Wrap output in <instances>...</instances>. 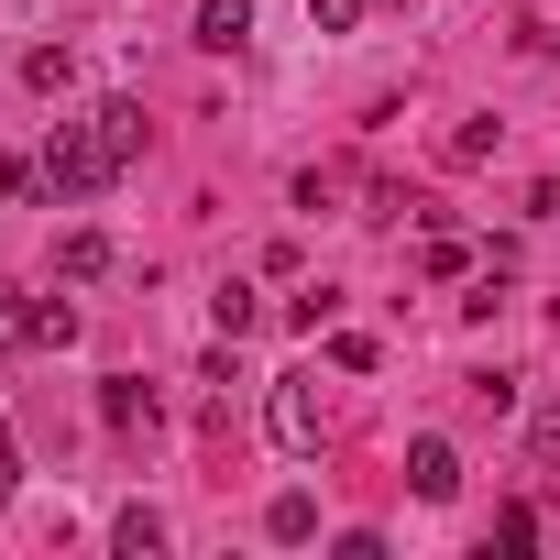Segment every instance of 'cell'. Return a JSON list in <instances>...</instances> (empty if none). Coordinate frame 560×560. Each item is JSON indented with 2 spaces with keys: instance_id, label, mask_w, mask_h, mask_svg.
Listing matches in <instances>:
<instances>
[{
  "instance_id": "6da1fadb",
  "label": "cell",
  "mask_w": 560,
  "mask_h": 560,
  "mask_svg": "<svg viewBox=\"0 0 560 560\" xmlns=\"http://www.w3.org/2000/svg\"><path fill=\"white\" fill-rule=\"evenodd\" d=\"M121 176V154L100 143V121H56V143H45V187L56 198H100Z\"/></svg>"
},
{
  "instance_id": "7a4b0ae2",
  "label": "cell",
  "mask_w": 560,
  "mask_h": 560,
  "mask_svg": "<svg viewBox=\"0 0 560 560\" xmlns=\"http://www.w3.org/2000/svg\"><path fill=\"white\" fill-rule=\"evenodd\" d=\"M264 429H275V451H287V462H319V440H330L319 374H275V385H264Z\"/></svg>"
},
{
  "instance_id": "3957f363",
  "label": "cell",
  "mask_w": 560,
  "mask_h": 560,
  "mask_svg": "<svg viewBox=\"0 0 560 560\" xmlns=\"http://www.w3.org/2000/svg\"><path fill=\"white\" fill-rule=\"evenodd\" d=\"M407 483H418V505H451V494H462V451H451V440H418V451H407Z\"/></svg>"
},
{
  "instance_id": "277c9868",
  "label": "cell",
  "mask_w": 560,
  "mask_h": 560,
  "mask_svg": "<svg viewBox=\"0 0 560 560\" xmlns=\"http://www.w3.org/2000/svg\"><path fill=\"white\" fill-rule=\"evenodd\" d=\"M198 45L209 56H242L253 45V0H198Z\"/></svg>"
},
{
  "instance_id": "5b68a950",
  "label": "cell",
  "mask_w": 560,
  "mask_h": 560,
  "mask_svg": "<svg viewBox=\"0 0 560 560\" xmlns=\"http://www.w3.org/2000/svg\"><path fill=\"white\" fill-rule=\"evenodd\" d=\"M56 275H67V287H100V275H110V231H89V220H78V231L56 242Z\"/></svg>"
},
{
  "instance_id": "8992f818",
  "label": "cell",
  "mask_w": 560,
  "mask_h": 560,
  "mask_svg": "<svg viewBox=\"0 0 560 560\" xmlns=\"http://www.w3.org/2000/svg\"><path fill=\"white\" fill-rule=\"evenodd\" d=\"M264 538H275V549H308V538H319V505H308V494L287 483V494L264 505Z\"/></svg>"
},
{
  "instance_id": "52a82bcc",
  "label": "cell",
  "mask_w": 560,
  "mask_h": 560,
  "mask_svg": "<svg viewBox=\"0 0 560 560\" xmlns=\"http://www.w3.org/2000/svg\"><path fill=\"white\" fill-rule=\"evenodd\" d=\"M23 341L67 352V341H78V308H67V298H23Z\"/></svg>"
},
{
  "instance_id": "ba28073f",
  "label": "cell",
  "mask_w": 560,
  "mask_h": 560,
  "mask_svg": "<svg viewBox=\"0 0 560 560\" xmlns=\"http://www.w3.org/2000/svg\"><path fill=\"white\" fill-rule=\"evenodd\" d=\"M100 418H110V429L132 440V429H154V396H143L132 374H110V385H100Z\"/></svg>"
},
{
  "instance_id": "9c48e42d",
  "label": "cell",
  "mask_w": 560,
  "mask_h": 560,
  "mask_svg": "<svg viewBox=\"0 0 560 560\" xmlns=\"http://www.w3.org/2000/svg\"><path fill=\"white\" fill-rule=\"evenodd\" d=\"M110 549H121V560H154V549H165V516H154V505H121V516H110Z\"/></svg>"
},
{
  "instance_id": "30bf717a",
  "label": "cell",
  "mask_w": 560,
  "mask_h": 560,
  "mask_svg": "<svg viewBox=\"0 0 560 560\" xmlns=\"http://www.w3.org/2000/svg\"><path fill=\"white\" fill-rule=\"evenodd\" d=\"M23 89L67 100V89H78V56H67V45H34V56H23Z\"/></svg>"
},
{
  "instance_id": "8fae6325",
  "label": "cell",
  "mask_w": 560,
  "mask_h": 560,
  "mask_svg": "<svg viewBox=\"0 0 560 560\" xmlns=\"http://www.w3.org/2000/svg\"><path fill=\"white\" fill-rule=\"evenodd\" d=\"M89 121H100V143H110V154H121V165H132V154H143V110H132V100H100V110H89Z\"/></svg>"
},
{
  "instance_id": "7c38bea8",
  "label": "cell",
  "mask_w": 560,
  "mask_h": 560,
  "mask_svg": "<svg viewBox=\"0 0 560 560\" xmlns=\"http://www.w3.org/2000/svg\"><path fill=\"white\" fill-rule=\"evenodd\" d=\"M418 264H429V275H440V287H451V275L472 264V242H462V231H429V242H418Z\"/></svg>"
},
{
  "instance_id": "4fadbf2b",
  "label": "cell",
  "mask_w": 560,
  "mask_h": 560,
  "mask_svg": "<svg viewBox=\"0 0 560 560\" xmlns=\"http://www.w3.org/2000/svg\"><path fill=\"white\" fill-rule=\"evenodd\" d=\"M209 319H220V330H231V341H242V330H253V319H264V298H253V287H220V298H209Z\"/></svg>"
},
{
  "instance_id": "5bb4252c",
  "label": "cell",
  "mask_w": 560,
  "mask_h": 560,
  "mask_svg": "<svg viewBox=\"0 0 560 560\" xmlns=\"http://www.w3.org/2000/svg\"><path fill=\"white\" fill-rule=\"evenodd\" d=\"M0 198H45V154H0Z\"/></svg>"
},
{
  "instance_id": "9a60e30c",
  "label": "cell",
  "mask_w": 560,
  "mask_h": 560,
  "mask_svg": "<svg viewBox=\"0 0 560 560\" xmlns=\"http://www.w3.org/2000/svg\"><path fill=\"white\" fill-rule=\"evenodd\" d=\"M287 319H298V330H308V341H319V330H330V319H341V298H330V287H308V298H287Z\"/></svg>"
},
{
  "instance_id": "2e32d148",
  "label": "cell",
  "mask_w": 560,
  "mask_h": 560,
  "mask_svg": "<svg viewBox=\"0 0 560 560\" xmlns=\"http://www.w3.org/2000/svg\"><path fill=\"white\" fill-rule=\"evenodd\" d=\"M494 549H538V505H505L494 516Z\"/></svg>"
},
{
  "instance_id": "e0dca14e",
  "label": "cell",
  "mask_w": 560,
  "mask_h": 560,
  "mask_svg": "<svg viewBox=\"0 0 560 560\" xmlns=\"http://www.w3.org/2000/svg\"><path fill=\"white\" fill-rule=\"evenodd\" d=\"M308 23H319V34H352V23H363V0H308Z\"/></svg>"
},
{
  "instance_id": "ac0fdd59",
  "label": "cell",
  "mask_w": 560,
  "mask_h": 560,
  "mask_svg": "<svg viewBox=\"0 0 560 560\" xmlns=\"http://www.w3.org/2000/svg\"><path fill=\"white\" fill-rule=\"evenodd\" d=\"M12 483H23V462H12V429H0V505H12Z\"/></svg>"
}]
</instances>
